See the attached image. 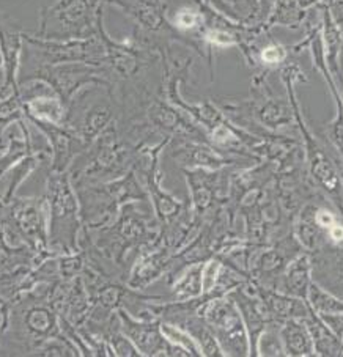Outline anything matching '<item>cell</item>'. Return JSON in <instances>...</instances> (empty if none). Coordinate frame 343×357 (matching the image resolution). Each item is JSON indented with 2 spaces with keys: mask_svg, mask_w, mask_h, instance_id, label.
<instances>
[{
  "mask_svg": "<svg viewBox=\"0 0 343 357\" xmlns=\"http://www.w3.org/2000/svg\"><path fill=\"white\" fill-rule=\"evenodd\" d=\"M102 0H59L41 11L38 38L84 40L93 33Z\"/></svg>",
  "mask_w": 343,
  "mask_h": 357,
  "instance_id": "1",
  "label": "cell"
},
{
  "mask_svg": "<svg viewBox=\"0 0 343 357\" xmlns=\"http://www.w3.org/2000/svg\"><path fill=\"white\" fill-rule=\"evenodd\" d=\"M206 318L216 329L225 354L244 356L249 353V340L244 331L246 326L234 304L227 301H216L208 310Z\"/></svg>",
  "mask_w": 343,
  "mask_h": 357,
  "instance_id": "2",
  "label": "cell"
},
{
  "mask_svg": "<svg viewBox=\"0 0 343 357\" xmlns=\"http://www.w3.org/2000/svg\"><path fill=\"white\" fill-rule=\"evenodd\" d=\"M309 304V303H307ZM303 321L307 326L318 356H343V344L340 337L323 321L321 317L309 305V313Z\"/></svg>",
  "mask_w": 343,
  "mask_h": 357,
  "instance_id": "3",
  "label": "cell"
},
{
  "mask_svg": "<svg viewBox=\"0 0 343 357\" xmlns=\"http://www.w3.org/2000/svg\"><path fill=\"white\" fill-rule=\"evenodd\" d=\"M280 338L285 354L289 356H314L315 347L307 326L301 318L287 319L282 324Z\"/></svg>",
  "mask_w": 343,
  "mask_h": 357,
  "instance_id": "4",
  "label": "cell"
},
{
  "mask_svg": "<svg viewBox=\"0 0 343 357\" xmlns=\"http://www.w3.org/2000/svg\"><path fill=\"white\" fill-rule=\"evenodd\" d=\"M310 287V261L309 257H299L291 264L289 273L285 275V288L290 294L301 299H307V291Z\"/></svg>",
  "mask_w": 343,
  "mask_h": 357,
  "instance_id": "5",
  "label": "cell"
},
{
  "mask_svg": "<svg viewBox=\"0 0 343 357\" xmlns=\"http://www.w3.org/2000/svg\"><path fill=\"white\" fill-rule=\"evenodd\" d=\"M309 305L318 315H334V313H343V299L335 298L334 294L323 290L320 285L310 282L307 299Z\"/></svg>",
  "mask_w": 343,
  "mask_h": 357,
  "instance_id": "6",
  "label": "cell"
},
{
  "mask_svg": "<svg viewBox=\"0 0 343 357\" xmlns=\"http://www.w3.org/2000/svg\"><path fill=\"white\" fill-rule=\"evenodd\" d=\"M324 41H326L328 61L329 68L335 73H339V54L342 46V33L337 24L330 20L329 11L324 15Z\"/></svg>",
  "mask_w": 343,
  "mask_h": 357,
  "instance_id": "7",
  "label": "cell"
},
{
  "mask_svg": "<svg viewBox=\"0 0 343 357\" xmlns=\"http://www.w3.org/2000/svg\"><path fill=\"white\" fill-rule=\"evenodd\" d=\"M161 331L170 342L185 347L189 351V354H204L201 353V349L197 347V344H195L194 338L191 335H188L186 332H183L181 329L175 328V326H170V324H164Z\"/></svg>",
  "mask_w": 343,
  "mask_h": 357,
  "instance_id": "8",
  "label": "cell"
},
{
  "mask_svg": "<svg viewBox=\"0 0 343 357\" xmlns=\"http://www.w3.org/2000/svg\"><path fill=\"white\" fill-rule=\"evenodd\" d=\"M175 22L180 29H194L201 22V13L192 8H183L176 15Z\"/></svg>",
  "mask_w": 343,
  "mask_h": 357,
  "instance_id": "9",
  "label": "cell"
},
{
  "mask_svg": "<svg viewBox=\"0 0 343 357\" xmlns=\"http://www.w3.org/2000/svg\"><path fill=\"white\" fill-rule=\"evenodd\" d=\"M315 222L321 230H329L337 222V218L333 211L326 208L315 209Z\"/></svg>",
  "mask_w": 343,
  "mask_h": 357,
  "instance_id": "10",
  "label": "cell"
},
{
  "mask_svg": "<svg viewBox=\"0 0 343 357\" xmlns=\"http://www.w3.org/2000/svg\"><path fill=\"white\" fill-rule=\"evenodd\" d=\"M328 235L334 244L343 245V224L337 220V222L328 230Z\"/></svg>",
  "mask_w": 343,
  "mask_h": 357,
  "instance_id": "11",
  "label": "cell"
},
{
  "mask_svg": "<svg viewBox=\"0 0 343 357\" xmlns=\"http://www.w3.org/2000/svg\"><path fill=\"white\" fill-rule=\"evenodd\" d=\"M282 59V49L279 47H268L263 52V60L268 61V63H277Z\"/></svg>",
  "mask_w": 343,
  "mask_h": 357,
  "instance_id": "12",
  "label": "cell"
},
{
  "mask_svg": "<svg viewBox=\"0 0 343 357\" xmlns=\"http://www.w3.org/2000/svg\"><path fill=\"white\" fill-rule=\"evenodd\" d=\"M340 340H342V344H343V334H342V337H340Z\"/></svg>",
  "mask_w": 343,
  "mask_h": 357,
  "instance_id": "13",
  "label": "cell"
}]
</instances>
